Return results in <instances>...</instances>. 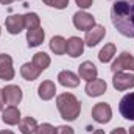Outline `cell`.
<instances>
[{
    "label": "cell",
    "instance_id": "obj_1",
    "mask_svg": "<svg viewBox=\"0 0 134 134\" xmlns=\"http://www.w3.org/2000/svg\"><path fill=\"white\" fill-rule=\"evenodd\" d=\"M111 20L120 34L134 37V0H115L111 8Z\"/></svg>",
    "mask_w": 134,
    "mask_h": 134
},
{
    "label": "cell",
    "instance_id": "obj_2",
    "mask_svg": "<svg viewBox=\"0 0 134 134\" xmlns=\"http://www.w3.org/2000/svg\"><path fill=\"white\" fill-rule=\"evenodd\" d=\"M56 106H58V111H59L61 117L67 122L76 120V117L81 112V103L76 100V97L73 94H69V92L58 95Z\"/></svg>",
    "mask_w": 134,
    "mask_h": 134
},
{
    "label": "cell",
    "instance_id": "obj_3",
    "mask_svg": "<svg viewBox=\"0 0 134 134\" xmlns=\"http://www.w3.org/2000/svg\"><path fill=\"white\" fill-rule=\"evenodd\" d=\"M111 70H112L114 73L123 72V70H133L134 72V56H131V53H128V52L120 53L119 58L112 63Z\"/></svg>",
    "mask_w": 134,
    "mask_h": 134
},
{
    "label": "cell",
    "instance_id": "obj_4",
    "mask_svg": "<svg viewBox=\"0 0 134 134\" xmlns=\"http://www.w3.org/2000/svg\"><path fill=\"white\" fill-rule=\"evenodd\" d=\"M73 25L81 31H89L92 27H95V19L89 13L78 11L73 14Z\"/></svg>",
    "mask_w": 134,
    "mask_h": 134
},
{
    "label": "cell",
    "instance_id": "obj_5",
    "mask_svg": "<svg viewBox=\"0 0 134 134\" xmlns=\"http://www.w3.org/2000/svg\"><path fill=\"white\" fill-rule=\"evenodd\" d=\"M92 117L97 123H108L112 117V109L108 103H97L92 108Z\"/></svg>",
    "mask_w": 134,
    "mask_h": 134
},
{
    "label": "cell",
    "instance_id": "obj_6",
    "mask_svg": "<svg viewBox=\"0 0 134 134\" xmlns=\"http://www.w3.org/2000/svg\"><path fill=\"white\" fill-rule=\"evenodd\" d=\"M112 84L117 91H126L134 87V75L131 73H125V72H117L114 73L112 78Z\"/></svg>",
    "mask_w": 134,
    "mask_h": 134
},
{
    "label": "cell",
    "instance_id": "obj_7",
    "mask_svg": "<svg viewBox=\"0 0 134 134\" xmlns=\"http://www.w3.org/2000/svg\"><path fill=\"white\" fill-rule=\"evenodd\" d=\"M3 92V100L5 103H8L9 106H16L19 104L22 100V91L19 86H14V84H8L2 89Z\"/></svg>",
    "mask_w": 134,
    "mask_h": 134
},
{
    "label": "cell",
    "instance_id": "obj_8",
    "mask_svg": "<svg viewBox=\"0 0 134 134\" xmlns=\"http://www.w3.org/2000/svg\"><path fill=\"white\" fill-rule=\"evenodd\" d=\"M14 78V67H13V58L9 55L2 53L0 55V80L9 81Z\"/></svg>",
    "mask_w": 134,
    "mask_h": 134
},
{
    "label": "cell",
    "instance_id": "obj_9",
    "mask_svg": "<svg viewBox=\"0 0 134 134\" xmlns=\"http://www.w3.org/2000/svg\"><path fill=\"white\" fill-rule=\"evenodd\" d=\"M119 111L120 114L126 119V120H134V92L126 94L119 104Z\"/></svg>",
    "mask_w": 134,
    "mask_h": 134
},
{
    "label": "cell",
    "instance_id": "obj_10",
    "mask_svg": "<svg viewBox=\"0 0 134 134\" xmlns=\"http://www.w3.org/2000/svg\"><path fill=\"white\" fill-rule=\"evenodd\" d=\"M104 34H106V28L101 27V25H95V27H92L89 31H86L84 44L89 45V47H95L101 39L104 37Z\"/></svg>",
    "mask_w": 134,
    "mask_h": 134
},
{
    "label": "cell",
    "instance_id": "obj_11",
    "mask_svg": "<svg viewBox=\"0 0 134 134\" xmlns=\"http://www.w3.org/2000/svg\"><path fill=\"white\" fill-rule=\"evenodd\" d=\"M25 28V22H24V16L20 14H11L6 17V30L9 34H19Z\"/></svg>",
    "mask_w": 134,
    "mask_h": 134
},
{
    "label": "cell",
    "instance_id": "obj_12",
    "mask_svg": "<svg viewBox=\"0 0 134 134\" xmlns=\"http://www.w3.org/2000/svg\"><path fill=\"white\" fill-rule=\"evenodd\" d=\"M106 89H108L106 81L100 80V78H95V80H92L86 84V94L89 97H98V95L106 92Z\"/></svg>",
    "mask_w": 134,
    "mask_h": 134
},
{
    "label": "cell",
    "instance_id": "obj_13",
    "mask_svg": "<svg viewBox=\"0 0 134 134\" xmlns=\"http://www.w3.org/2000/svg\"><path fill=\"white\" fill-rule=\"evenodd\" d=\"M83 52H84V41L83 39H80V37H70L69 41H67V55L69 56H72V58H78V56H81L83 55Z\"/></svg>",
    "mask_w": 134,
    "mask_h": 134
},
{
    "label": "cell",
    "instance_id": "obj_14",
    "mask_svg": "<svg viewBox=\"0 0 134 134\" xmlns=\"http://www.w3.org/2000/svg\"><path fill=\"white\" fill-rule=\"evenodd\" d=\"M97 73H98L97 67H95V64H92L91 61H84L81 66L78 67V75H80V78H81V80H86L87 83L92 81V80H95V78H97Z\"/></svg>",
    "mask_w": 134,
    "mask_h": 134
},
{
    "label": "cell",
    "instance_id": "obj_15",
    "mask_svg": "<svg viewBox=\"0 0 134 134\" xmlns=\"http://www.w3.org/2000/svg\"><path fill=\"white\" fill-rule=\"evenodd\" d=\"M58 81L59 84H63L64 87H76L80 84V76H76L73 72L70 70H63L58 75Z\"/></svg>",
    "mask_w": 134,
    "mask_h": 134
},
{
    "label": "cell",
    "instance_id": "obj_16",
    "mask_svg": "<svg viewBox=\"0 0 134 134\" xmlns=\"http://www.w3.org/2000/svg\"><path fill=\"white\" fill-rule=\"evenodd\" d=\"M2 120L6 125H17L20 122V111L16 106H8L2 114Z\"/></svg>",
    "mask_w": 134,
    "mask_h": 134
},
{
    "label": "cell",
    "instance_id": "obj_17",
    "mask_svg": "<svg viewBox=\"0 0 134 134\" xmlns=\"http://www.w3.org/2000/svg\"><path fill=\"white\" fill-rule=\"evenodd\" d=\"M37 94H39V97L42 98V100H52L53 97H55V94H56V86H55V83L53 81H50V80H47V81H42V84L39 86V89H37Z\"/></svg>",
    "mask_w": 134,
    "mask_h": 134
},
{
    "label": "cell",
    "instance_id": "obj_18",
    "mask_svg": "<svg viewBox=\"0 0 134 134\" xmlns=\"http://www.w3.org/2000/svg\"><path fill=\"white\" fill-rule=\"evenodd\" d=\"M44 37L45 33L44 30L39 27V28H34V30H28L27 33V41H28V47H37L44 42Z\"/></svg>",
    "mask_w": 134,
    "mask_h": 134
},
{
    "label": "cell",
    "instance_id": "obj_19",
    "mask_svg": "<svg viewBox=\"0 0 134 134\" xmlns=\"http://www.w3.org/2000/svg\"><path fill=\"white\" fill-rule=\"evenodd\" d=\"M50 50L55 55H64L67 52V41L63 36H53L50 41Z\"/></svg>",
    "mask_w": 134,
    "mask_h": 134
},
{
    "label": "cell",
    "instance_id": "obj_20",
    "mask_svg": "<svg viewBox=\"0 0 134 134\" xmlns=\"http://www.w3.org/2000/svg\"><path fill=\"white\" fill-rule=\"evenodd\" d=\"M20 75L27 80V81H34L39 75H41V70L37 67H34L33 63H25L24 66L20 67Z\"/></svg>",
    "mask_w": 134,
    "mask_h": 134
},
{
    "label": "cell",
    "instance_id": "obj_21",
    "mask_svg": "<svg viewBox=\"0 0 134 134\" xmlns=\"http://www.w3.org/2000/svg\"><path fill=\"white\" fill-rule=\"evenodd\" d=\"M36 128H37V123L33 117H24L20 122H19V130L22 134H33L36 133Z\"/></svg>",
    "mask_w": 134,
    "mask_h": 134
},
{
    "label": "cell",
    "instance_id": "obj_22",
    "mask_svg": "<svg viewBox=\"0 0 134 134\" xmlns=\"http://www.w3.org/2000/svg\"><path fill=\"white\" fill-rule=\"evenodd\" d=\"M34 64V67H37L41 72H44L47 67L50 66V56L47 55V53H44V52H39V53H34L33 55V61H31Z\"/></svg>",
    "mask_w": 134,
    "mask_h": 134
},
{
    "label": "cell",
    "instance_id": "obj_23",
    "mask_svg": "<svg viewBox=\"0 0 134 134\" xmlns=\"http://www.w3.org/2000/svg\"><path fill=\"white\" fill-rule=\"evenodd\" d=\"M114 55H115V45L114 44H106L98 53V59L101 63H109Z\"/></svg>",
    "mask_w": 134,
    "mask_h": 134
},
{
    "label": "cell",
    "instance_id": "obj_24",
    "mask_svg": "<svg viewBox=\"0 0 134 134\" xmlns=\"http://www.w3.org/2000/svg\"><path fill=\"white\" fill-rule=\"evenodd\" d=\"M24 22H25V27L28 30H34V28L41 27V19L36 13H27L24 16Z\"/></svg>",
    "mask_w": 134,
    "mask_h": 134
},
{
    "label": "cell",
    "instance_id": "obj_25",
    "mask_svg": "<svg viewBox=\"0 0 134 134\" xmlns=\"http://www.w3.org/2000/svg\"><path fill=\"white\" fill-rule=\"evenodd\" d=\"M42 2L52 8H56V9H64L69 5V0H42Z\"/></svg>",
    "mask_w": 134,
    "mask_h": 134
},
{
    "label": "cell",
    "instance_id": "obj_26",
    "mask_svg": "<svg viewBox=\"0 0 134 134\" xmlns=\"http://www.w3.org/2000/svg\"><path fill=\"white\" fill-rule=\"evenodd\" d=\"M34 134H55V128L50 123H42V125H39L36 128Z\"/></svg>",
    "mask_w": 134,
    "mask_h": 134
},
{
    "label": "cell",
    "instance_id": "obj_27",
    "mask_svg": "<svg viewBox=\"0 0 134 134\" xmlns=\"http://www.w3.org/2000/svg\"><path fill=\"white\" fill-rule=\"evenodd\" d=\"M55 134H73V128H70L67 125H61V126L55 128Z\"/></svg>",
    "mask_w": 134,
    "mask_h": 134
},
{
    "label": "cell",
    "instance_id": "obj_28",
    "mask_svg": "<svg viewBox=\"0 0 134 134\" xmlns=\"http://www.w3.org/2000/svg\"><path fill=\"white\" fill-rule=\"evenodd\" d=\"M75 2H76V5H78L80 8L86 9V8H91V6H92V2H94V0H75Z\"/></svg>",
    "mask_w": 134,
    "mask_h": 134
},
{
    "label": "cell",
    "instance_id": "obj_29",
    "mask_svg": "<svg viewBox=\"0 0 134 134\" xmlns=\"http://www.w3.org/2000/svg\"><path fill=\"white\" fill-rule=\"evenodd\" d=\"M111 134H126V131H125L123 128H115V130H114Z\"/></svg>",
    "mask_w": 134,
    "mask_h": 134
},
{
    "label": "cell",
    "instance_id": "obj_30",
    "mask_svg": "<svg viewBox=\"0 0 134 134\" xmlns=\"http://www.w3.org/2000/svg\"><path fill=\"white\" fill-rule=\"evenodd\" d=\"M3 104H5V100H3V92H2V89H0V111L3 109Z\"/></svg>",
    "mask_w": 134,
    "mask_h": 134
},
{
    "label": "cell",
    "instance_id": "obj_31",
    "mask_svg": "<svg viewBox=\"0 0 134 134\" xmlns=\"http://www.w3.org/2000/svg\"><path fill=\"white\" fill-rule=\"evenodd\" d=\"M14 0H0V3L2 5H9V3H13Z\"/></svg>",
    "mask_w": 134,
    "mask_h": 134
},
{
    "label": "cell",
    "instance_id": "obj_32",
    "mask_svg": "<svg viewBox=\"0 0 134 134\" xmlns=\"http://www.w3.org/2000/svg\"><path fill=\"white\" fill-rule=\"evenodd\" d=\"M92 134H104V131H103V130H95Z\"/></svg>",
    "mask_w": 134,
    "mask_h": 134
},
{
    "label": "cell",
    "instance_id": "obj_33",
    "mask_svg": "<svg viewBox=\"0 0 134 134\" xmlns=\"http://www.w3.org/2000/svg\"><path fill=\"white\" fill-rule=\"evenodd\" d=\"M0 134H14V133H11V131H8V130H5V131H0Z\"/></svg>",
    "mask_w": 134,
    "mask_h": 134
},
{
    "label": "cell",
    "instance_id": "obj_34",
    "mask_svg": "<svg viewBox=\"0 0 134 134\" xmlns=\"http://www.w3.org/2000/svg\"><path fill=\"white\" fill-rule=\"evenodd\" d=\"M130 134H134V126L133 128H130Z\"/></svg>",
    "mask_w": 134,
    "mask_h": 134
}]
</instances>
